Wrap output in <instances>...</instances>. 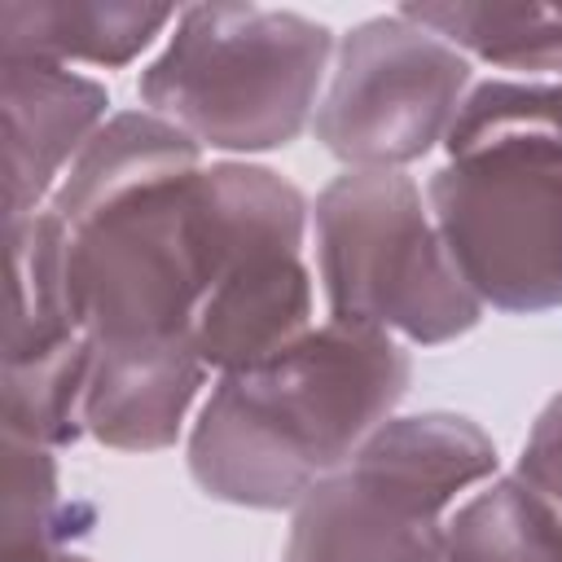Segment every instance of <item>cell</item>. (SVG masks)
<instances>
[{"label": "cell", "instance_id": "ffe728a7", "mask_svg": "<svg viewBox=\"0 0 562 562\" xmlns=\"http://www.w3.org/2000/svg\"><path fill=\"white\" fill-rule=\"evenodd\" d=\"M0 562H92V558L75 553L70 544H44V549H26V553H4Z\"/></svg>", "mask_w": 562, "mask_h": 562}, {"label": "cell", "instance_id": "5bb4252c", "mask_svg": "<svg viewBox=\"0 0 562 562\" xmlns=\"http://www.w3.org/2000/svg\"><path fill=\"white\" fill-rule=\"evenodd\" d=\"M448 162L483 154H562V83L540 79H483L457 105Z\"/></svg>", "mask_w": 562, "mask_h": 562}, {"label": "cell", "instance_id": "8fae6325", "mask_svg": "<svg viewBox=\"0 0 562 562\" xmlns=\"http://www.w3.org/2000/svg\"><path fill=\"white\" fill-rule=\"evenodd\" d=\"M347 465L382 479L435 514H448L465 487L496 474V443L479 422L435 408L382 422Z\"/></svg>", "mask_w": 562, "mask_h": 562}, {"label": "cell", "instance_id": "4fadbf2b", "mask_svg": "<svg viewBox=\"0 0 562 562\" xmlns=\"http://www.w3.org/2000/svg\"><path fill=\"white\" fill-rule=\"evenodd\" d=\"M9 228V325H4V360L40 356L48 347L83 334L70 285H66V233L44 206L31 220Z\"/></svg>", "mask_w": 562, "mask_h": 562}, {"label": "cell", "instance_id": "7c38bea8", "mask_svg": "<svg viewBox=\"0 0 562 562\" xmlns=\"http://www.w3.org/2000/svg\"><path fill=\"white\" fill-rule=\"evenodd\" d=\"M176 18L171 4L136 0H9L0 9V57L127 66Z\"/></svg>", "mask_w": 562, "mask_h": 562}, {"label": "cell", "instance_id": "d6986e66", "mask_svg": "<svg viewBox=\"0 0 562 562\" xmlns=\"http://www.w3.org/2000/svg\"><path fill=\"white\" fill-rule=\"evenodd\" d=\"M531 492H540L558 514H562V391L540 408V417L527 430L518 470H514Z\"/></svg>", "mask_w": 562, "mask_h": 562}, {"label": "cell", "instance_id": "52a82bcc", "mask_svg": "<svg viewBox=\"0 0 562 562\" xmlns=\"http://www.w3.org/2000/svg\"><path fill=\"white\" fill-rule=\"evenodd\" d=\"M105 83L35 57H0L9 224L48 206L70 162L105 127Z\"/></svg>", "mask_w": 562, "mask_h": 562}, {"label": "cell", "instance_id": "e0dca14e", "mask_svg": "<svg viewBox=\"0 0 562 562\" xmlns=\"http://www.w3.org/2000/svg\"><path fill=\"white\" fill-rule=\"evenodd\" d=\"M92 378V338L75 334L61 347L40 356L4 360V435L40 443V448H70L83 426V395Z\"/></svg>", "mask_w": 562, "mask_h": 562}, {"label": "cell", "instance_id": "5b68a950", "mask_svg": "<svg viewBox=\"0 0 562 562\" xmlns=\"http://www.w3.org/2000/svg\"><path fill=\"white\" fill-rule=\"evenodd\" d=\"M470 88V57L400 9L378 13L338 40L312 132L347 171H400L443 145Z\"/></svg>", "mask_w": 562, "mask_h": 562}, {"label": "cell", "instance_id": "2e32d148", "mask_svg": "<svg viewBox=\"0 0 562 562\" xmlns=\"http://www.w3.org/2000/svg\"><path fill=\"white\" fill-rule=\"evenodd\" d=\"M400 13L461 57L505 70H562V9L553 4H404Z\"/></svg>", "mask_w": 562, "mask_h": 562}, {"label": "cell", "instance_id": "3957f363", "mask_svg": "<svg viewBox=\"0 0 562 562\" xmlns=\"http://www.w3.org/2000/svg\"><path fill=\"white\" fill-rule=\"evenodd\" d=\"M61 233L70 303L92 342L193 338L206 294L233 263L206 167L136 184Z\"/></svg>", "mask_w": 562, "mask_h": 562}, {"label": "cell", "instance_id": "7a4b0ae2", "mask_svg": "<svg viewBox=\"0 0 562 562\" xmlns=\"http://www.w3.org/2000/svg\"><path fill=\"white\" fill-rule=\"evenodd\" d=\"M334 48L329 26L294 9L189 4L140 70V101L202 149L268 154L316 119Z\"/></svg>", "mask_w": 562, "mask_h": 562}, {"label": "cell", "instance_id": "6da1fadb", "mask_svg": "<svg viewBox=\"0 0 562 562\" xmlns=\"http://www.w3.org/2000/svg\"><path fill=\"white\" fill-rule=\"evenodd\" d=\"M413 360L395 334L325 321L285 351L220 373L189 430L193 483L237 509H294L395 417Z\"/></svg>", "mask_w": 562, "mask_h": 562}, {"label": "cell", "instance_id": "9c48e42d", "mask_svg": "<svg viewBox=\"0 0 562 562\" xmlns=\"http://www.w3.org/2000/svg\"><path fill=\"white\" fill-rule=\"evenodd\" d=\"M206 373L193 338L92 342L83 426L97 443L119 452L171 448Z\"/></svg>", "mask_w": 562, "mask_h": 562}, {"label": "cell", "instance_id": "9a60e30c", "mask_svg": "<svg viewBox=\"0 0 562 562\" xmlns=\"http://www.w3.org/2000/svg\"><path fill=\"white\" fill-rule=\"evenodd\" d=\"M443 562H562V514L518 474L492 479L448 518Z\"/></svg>", "mask_w": 562, "mask_h": 562}, {"label": "cell", "instance_id": "ac0fdd59", "mask_svg": "<svg viewBox=\"0 0 562 562\" xmlns=\"http://www.w3.org/2000/svg\"><path fill=\"white\" fill-rule=\"evenodd\" d=\"M92 509L66 505L57 492V461L53 448L26 443L4 435V518H0V558L26 553L44 544H66L83 536Z\"/></svg>", "mask_w": 562, "mask_h": 562}, {"label": "cell", "instance_id": "277c9868", "mask_svg": "<svg viewBox=\"0 0 562 562\" xmlns=\"http://www.w3.org/2000/svg\"><path fill=\"white\" fill-rule=\"evenodd\" d=\"M329 321L439 347L470 334L483 303L457 272L435 215L404 171H342L312 206Z\"/></svg>", "mask_w": 562, "mask_h": 562}, {"label": "cell", "instance_id": "ba28073f", "mask_svg": "<svg viewBox=\"0 0 562 562\" xmlns=\"http://www.w3.org/2000/svg\"><path fill=\"white\" fill-rule=\"evenodd\" d=\"M443 514L342 465L290 509L281 562H443Z\"/></svg>", "mask_w": 562, "mask_h": 562}, {"label": "cell", "instance_id": "8992f818", "mask_svg": "<svg viewBox=\"0 0 562 562\" xmlns=\"http://www.w3.org/2000/svg\"><path fill=\"white\" fill-rule=\"evenodd\" d=\"M435 228L483 307H562V154L443 162L426 184Z\"/></svg>", "mask_w": 562, "mask_h": 562}, {"label": "cell", "instance_id": "30bf717a", "mask_svg": "<svg viewBox=\"0 0 562 562\" xmlns=\"http://www.w3.org/2000/svg\"><path fill=\"white\" fill-rule=\"evenodd\" d=\"M312 329V272L303 250H259L237 259L206 294L193 321V347L206 369L233 373L259 364Z\"/></svg>", "mask_w": 562, "mask_h": 562}]
</instances>
